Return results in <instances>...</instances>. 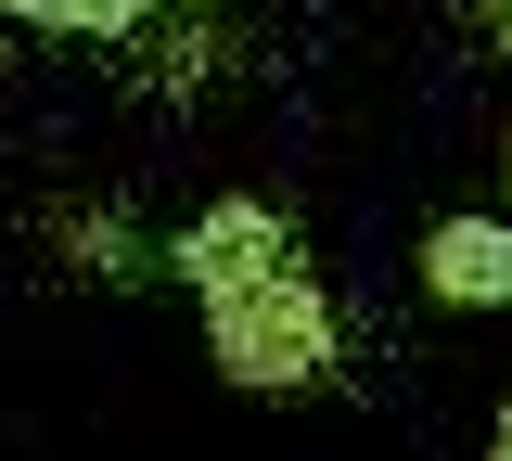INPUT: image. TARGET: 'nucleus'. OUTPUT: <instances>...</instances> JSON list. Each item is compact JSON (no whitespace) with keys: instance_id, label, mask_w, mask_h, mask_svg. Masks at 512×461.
I'll list each match as a JSON object with an SVG mask.
<instances>
[{"instance_id":"1","label":"nucleus","mask_w":512,"mask_h":461,"mask_svg":"<svg viewBox=\"0 0 512 461\" xmlns=\"http://www.w3.org/2000/svg\"><path fill=\"white\" fill-rule=\"evenodd\" d=\"M167 269L192 282V308H205V359L231 372V385L282 397V385H320L333 372V295L308 282V244H295V218L282 205H205L180 244H167Z\"/></svg>"},{"instance_id":"2","label":"nucleus","mask_w":512,"mask_h":461,"mask_svg":"<svg viewBox=\"0 0 512 461\" xmlns=\"http://www.w3.org/2000/svg\"><path fill=\"white\" fill-rule=\"evenodd\" d=\"M26 26H64V39H116V26H141L154 0H13Z\"/></svg>"},{"instance_id":"3","label":"nucleus","mask_w":512,"mask_h":461,"mask_svg":"<svg viewBox=\"0 0 512 461\" xmlns=\"http://www.w3.org/2000/svg\"><path fill=\"white\" fill-rule=\"evenodd\" d=\"M487 461H512V410H500V449H487Z\"/></svg>"},{"instance_id":"4","label":"nucleus","mask_w":512,"mask_h":461,"mask_svg":"<svg viewBox=\"0 0 512 461\" xmlns=\"http://www.w3.org/2000/svg\"><path fill=\"white\" fill-rule=\"evenodd\" d=\"M500 308H512V295H500Z\"/></svg>"}]
</instances>
